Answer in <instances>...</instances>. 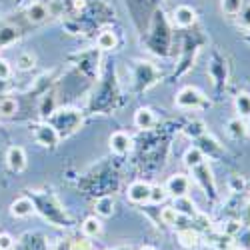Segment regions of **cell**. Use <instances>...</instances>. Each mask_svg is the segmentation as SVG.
<instances>
[{
    "instance_id": "cell-1",
    "label": "cell",
    "mask_w": 250,
    "mask_h": 250,
    "mask_svg": "<svg viewBox=\"0 0 250 250\" xmlns=\"http://www.w3.org/2000/svg\"><path fill=\"white\" fill-rule=\"evenodd\" d=\"M30 198L34 202L36 212L44 220H48L52 226H56V228H70L72 226V218L68 216L64 206L60 204V200L52 192H30Z\"/></svg>"
},
{
    "instance_id": "cell-2",
    "label": "cell",
    "mask_w": 250,
    "mask_h": 250,
    "mask_svg": "<svg viewBox=\"0 0 250 250\" xmlns=\"http://www.w3.org/2000/svg\"><path fill=\"white\" fill-rule=\"evenodd\" d=\"M48 122L56 128L60 138H66L74 134L82 126V112L76 108H56V112L48 118Z\"/></svg>"
},
{
    "instance_id": "cell-3",
    "label": "cell",
    "mask_w": 250,
    "mask_h": 250,
    "mask_svg": "<svg viewBox=\"0 0 250 250\" xmlns=\"http://www.w3.org/2000/svg\"><path fill=\"white\" fill-rule=\"evenodd\" d=\"M174 104L178 108H184V110H196V108H204L208 102H206V96L196 86H184L176 94Z\"/></svg>"
},
{
    "instance_id": "cell-4",
    "label": "cell",
    "mask_w": 250,
    "mask_h": 250,
    "mask_svg": "<svg viewBox=\"0 0 250 250\" xmlns=\"http://www.w3.org/2000/svg\"><path fill=\"white\" fill-rule=\"evenodd\" d=\"M192 176H194V180L198 182L200 188L206 192V196H210V200H216V198H218V192H216V180H214L212 168L208 166L206 160H204L202 164L194 166V168H192Z\"/></svg>"
},
{
    "instance_id": "cell-5",
    "label": "cell",
    "mask_w": 250,
    "mask_h": 250,
    "mask_svg": "<svg viewBox=\"0 0 250 250\" xmlns=\"http://www.w3.org/2000/svg\"><path fill=\"white\" fill-rule=\"evenodd\" d=\"M158 70L150 64V62H136V66H134V88L136 92H142V90H146L150 88L154 82L158 80Z\"/></svg>"
},
{
    "instance_id": "cell-6",
    "label": "cell",
    "mask_w": 250,
    "mask_h": 250,
    "mask_svg": "<svg viewBox=\"0 0 250 250\" xmlns=\"http://www.w3.org/2000/svg\"><path fill=\"white\" fill-rule=\"evenodd\" d=\"M32 134H34V140L40 144V146H46V148H54L58 144V140H60V134L56 132V128L50 122L32 126Z\"/></svg>"
},
{
    "instance_id": "cell-7",
    "label": "cell",
    "mask_w": 250,
    "mask_h": 250,
    "mask_svg": "<svg viewBox=\"0 0 250 250\" xmlns=\"http://www.w3.org/2000/svg\"><path fill=\"white\" fill-rule=\"evenodd\" d=\"M208 74L212 78V84L216 88H222L226 84V78H228V70H226V60L220 54H214L210 64H208Z\"/></svg>"
},
{
    "instance_id": "cell-8",
    "label": "cell",
    "mask_w": 250,
    "mask_h": 250,
    "mask_svg": "<svg viewBox=\"0 0 250 250\" xmlns=\"http://www.w3.org/2000/svg\"><path fill=\"white\" fill-rule=\"evenodd\" d=\"M166 188V194L172 196V198H178V196H186L188 194V188H190V180L186 174H172L164 184Z\"/></svg>"
},
{
    "instance_id": "cell-9",
    "label": "cell",
    "mask_w": 250,
    "mask_h": 250,
    "mask_svg": "<svg viewBox=\"0 0 250 250\" xmlns=\"http://www.w3.org/2000/svg\"><path fill=\"white\" fill-rule=\"evenodd\" d=\"M108 146L114 154L124 156V154H128L132 150V136L128 132H124V130H116L108 138Z\"/></svg>"
},
{
    "instance_id": "cell-10",
    "label": "cell",
    "mask_w": 250,
    "mask_h": 250,
    "mask_svg": "<svg viewBox=\"0 0 250 250\" xmlns=\"http://www.w3.org/2000/svg\"><path fill=\"white\" fill-rule=\"evenodd\" d=\"M194 142H196V146L202 150V154H204V156H208V158L222 156V152H224L222 144H220L212 134H208V132H204L202 136H198Z\"/></svg>"
},
{
    "instance_id": "cell-11",
    "label": "cell",
    "mask_w": 250,
    "mask_h": 250,
    "mask_svg": "<svg viewBox=\"0 0 250 250\" xmlns=\"http://www.w3.org/2000/svg\"><path fill=\"white\" fill-rule=\"evenodd\" d=\"M150 188H152V184L144 182V180H134V182L128 186L126 196H128V200L134 202V204H144V202L150 200Z\"/></svg>"
},
{
    "instance_id": "cell-12",
    "label": "cell",
    "mask_w": 250,
    "mask_h": 250,
    "mask_svg": "<svg viewBox=\"0 0 250 250\" xmlns=\"http://www.w3.org/2000/svg\"><path fill=\"white\" fill-rule=\"evenodd\" d=\"M6 164L12 172H22L26 168V152L22 146H10L6 152Z\"/></svg>"
},
{
    "instance_id": "cell-13",
    "label": "cell",
    "mask_w": 250,
    "mask_h": 250,
    "mask_svg": "<svg viewBox=\"0 0 250 250\" xmlns=\"http://www.w3.org/2000/svg\"><path fill=\"white\" fill-rule=\"evenodd\" d=\"M32 212H36V208L30 196H20L10 204V214L14 218H28Z\"/></svg>"
},
{
    "instance_id": "cell-14",
    "label": "cell",
    "mask_w": 250,
    "mask_h": 250,
    "mask_svg": "<svg viewBox=\"0 0 250 250\" xmlns=\"http://www.w3.org/2000/svg\"><path fill=\"white\" fill-rule=\"evenodd\" d=\"M178 244L184 250H196L200 246V234L194 228H182L178 230Z\"/></svg>"
},
{
    "instance_id": "cell-15",
    "label": "cell",
    "mask_w": 250,
    "mask_h": 250,
    "mask_svg": "<svg viewBox=\"0 0 250 250\" xmlns=\"http://www.w3.org/2000/svg\"><path fill=\"white\" fill-rule=\"evenodd\" d=\"M174 22H176V26H180V28H190L194 22H196V12H194V8H190V6H178L176 10H174Z\"/></svg>"
},
{
    "instance_id": "cell-16",
    "label": "cell",
    "mask_w": 250,
    "mask_h": 250,
    "mask_svg": "<svg viewBox=\"0 0 250 250\" xmlns=\"http://www.w3.org/2000/svg\"><path fill=\"white\" fill-rule=\"evenodd\" d=\"M56 108H58V100H56L54 92H46L38 102V114L42 118H46V120L56 112Z\"/></svg>"
},
{
    "instance_id": "cell-17",
    "label": "cell",
    "mask_w": 250,
    "mask_h": 250,
    "mask_svg": "<svg viewBox=\"0 0 250 250\" xmlns=\"http://www.w3.org/2000/svg\"><path fill=\"white\" fill-rule=\"evenodd\" d=\"M156 124V116L150 108H138L134 112V126L140 130H148Z\"/></svg>"
},
{
    "instance_id": "cell-18",
    "label": "cell",
    "mask_w": 250,
    "mask_h": 250,
    "mask_svg": "<svg viewBox=\"0 0 250 250\" xmlns=\"http://www.w3.org/2000/svg\"><path fill=\"white\" fill-rule=\"evenodd\" d=\"M174 208H176V212L180 214V216H192V218H196L198 216V210H196V204L190 200V196L186 194V196H178V198H174V204H172Z\"/></svg>"
},
{
    "instance_id": "cell-19",
    "label": "cell",
    "mask_w": 250,
    "mask_h": 250,
    "mask_svg": "<svg viewBox=\"0 0 250 250\" xmlns=\"http://www.w3.org/2000/svg\"><path fill=\"white\" fill-rule=\"evenodd\" d=\"M114 206H116L114 198L106 194V196L96 198V202H94V210H96V214H98L100 218H108V216L114 214Z\"/></svg>"
},
{
    "instance_id": "cell-20",
    "label": "cell",
    "mask_w": 250,
    "mask_h": 250,
    "mask_svg": "<svg viewBox=\"0 0 250 250\" xmlns=\"http://www.w3.org/2000/svg\"><path fill=\"white\" fill-rule=\"evenodd\" d=\"M82 234L86 238H98L102 234V222L98 216H88L82 222Z\"/></svg>"
},
{
    "instance_id": "cell-21",
    "label": "cell",
    "mask_w": 250,
    "mask_h": 250,
    "mask_svg": "<svg viewBox=\"0 0 250 250\" xmlns=\"http://www.w3.org/2000/svg\"><path fill=\"white\" fill-rule=\"evenodd\" d=\"M48 14H50V10H48L42 2H34V4L28 6V10H26V18L30 20V22H34V24L44 22V20L48 18Z\"/></svg>"
},
{
    "instance_id": "cell-22",
    "label": "cell",
    "mask_w": 250,
    "mask_h": 250,
    "mask_svg": "<svg viewBox=\"0 0 250 250\" xmlns=\"http://www.w3.org/2000/svg\"><path fill=\"white\" fill-rule=\"evenodd\" d=\"M226 130H228V134H230V138H234V140H240V138H244V136L248 134L246 122H244L242 118H238V116L232 118V120H228Z\"/></svg>"
},
{
    "instance_id": "cell-23",
    "label": "cell",
    "mask_w": 250,
    "mask_h": 250,
    "mask_svg": "<svg viewBox=\"0 0 250 250\" xmlns=\"http://www.w3.org/2000/svg\"><path fill=\"white\" fill-rule=\"evenodd\" d=\"M234 110L238 114V118L246 120L250 118V94L248 92H238L234 98Z\"/></svg>"
},
{
    "instance_id": "cell-24",
    "label": "cell",
    "mask_w": 250,
    "mask_h": 250,
    "mask_svg": "<svg viewBox=\"0 0 250 250\" xmlns=\"http://www.w3.org/2000/svg\"><path fill=\"white\" fill-rule=\"evenodd\" d=\"M96 46L100 50H114L118 46V36L112 30H102L96 38Z\"/></svg>"
},
{
    "instance_id": "cell-25",
    "label": "cell",
    "mask_w": 250,
    "mask_h": 250,
    "mask_svg": "<svg viewBox=\"0 0 250 250\" xmlns=\"http://www.w3.org/2000/svg\"><path fill=\"white\" fill-rule=\"evenodd\" d=\"M182 160H184V164L192 170L194 166H198V164H202V162L206 160V156L202 154V150H200L198 146H190V148H186V152H184Z\"/></svg>"
},
{
    "instance_id": "cell-26",
    "label": "cell",
    "mask_w": 250,
    "mask_h": 250,
    "mask_svg": "<svg viewBox=\"0 0 250 250\" xmlns=\"http://www.w3.org/2000/svg\"><path fill=\"white\" fill-rule=\"evenodd\" d=\"M34 64H36V56H34L32 52H28V50L20 52V54L16 56V68H18V70H22V72L32 70Z\"/></svg>"
},
{
    "instance_id": "cell-27",
    "label": "cell",
    "mask_w": 250,
    "mask_h": 250,
    "mask_svg": "<svg viewBox=\"0 0 250 250\" xmlns=\"http://www.w3.org/2000/svg\"><path fill=\"white\" fill-rule=\"evenodd\" d=\"M206 132V126H204V122H200V120H192V122H188L186 124V128H184V134L186 136H190L192 140H196L198 136H202Z\"/></svg>"
},
{
    "instance_id": "cell-28",
    "label": "cell",
    "mask_w": 250,
    "mask_h": 250,
    "mask_svg": "<svg viewBox=\"0 0 250 250\" xmlns=\"http://www.w3.org/2000/svg\"><path fill=\"white\" fill-rule=\"evenodd\" d=\"M16 110H18V102L14 98L6 96L0 100V116H14Z\"/></svg>"
},
{
    "instance_id": "cell-29",
    "label": "cell",
    "mask_w": 250,
    "mask_h": 250,
    "mask_svg": "<svg viewBox=\"0 0 250 250\" xmlns=\"http://www.w3.org/2000/svg\"><path fill=\"white\" fill-rule=\"evenodd\" d=\"M244 6V0H222V12L226 16H236Z\"/></svg>"
},
{
    "instance_id": "cell-30",
    "label": "cell",
    "mask_w": 250,
    "mask_h": 250,
    "mask_svg": "<svg viewBox=\"0 0 250 250\" xmlns=\"http://www.w3.org/2000/svg\"><path fill=\"white\" fill-rule=\"evenodd\" d=\"M178 218H180V214L176 212V208H174V206H166V208H162V212H160V220H162L164 224L174 226V224L178 222Z\"/></svg>"
},
{
    "instance_id": "cell-31",
    "label": "cell",
    "mask_w": 250,
    "mask_h": 250,
    "mask_svg": "<svg viewBox=\"0 0 250 250\" xmlns=\"http://www.w3.org/2000/svg\"><path fill=\"white\" fill-rule=\"evenodd\" d=\"M240 230H242V222H240V220H234V218L226 220L224 226H222V234L230 236V238H236V234H238Z\"/></svg>"
},
{
    "instance_id": "cell-32",
    "label": "cell",
    "mask_w": 250,
    "mask_h": 250,
    "mask_svg": "<svg viewBox=\"0 0 250 250\" xmlns=\"http://www.w3.org/2000/svg\"><path fill=\"white\" fill-rule=\"evenodd\" d=\"M16 38H18V30L16 28H2L0 30V48L10 46Z\"/></svg>"
},
{
    "instance_id": "cell-33",
    "label": "cell",
    "mask_w": 250,
    "mask_h": 250,
    "mask_svg": "<svg viewBox=\"0 0 250 250\" xmlns=\"http://www.w3.org/2000/svg\"><path fill=\"white\" fill-rule=\"evenodd\" d=\"M166 188L164 186H160V184H156V186H152L150 188V200L148 202H152V204H162L164 200H166Z\"/></svg>"
},
{
    "instance_id": "cell-34",
    "label": "cell",
    "mask_w": 250,
    "mask_h": 250,
    "mask_svg": "<svg viewBox=\"0 0 250 250\" xmlns=\"http://www.w3.org/2000/svg\"><path fill=\"white\" fill-rule=\"evenodd\" d=\"M228 186H230V190L232 192H242L246 188V180L238 174H232L230 178H228Z\"/></svg>"
},
{
    "instance_id": "cell-35",
    "label": "cell",
    "mask_w": 250,
    "mask_h": 250,
    "mask_svg": "<svg viewBox=\"0 0 250 250\" xmlns=\"http://www.w3.org/2000/svg\"><path fill=\"white\" fill-rule=\"evenodd\" d=\"M238 24L244 28V30H250V4L242 6V10L238 12Z\"/></svg>"
},
{
    "instance_id": "cell-36",
    "label": "cell",
    "mask_w": 250,
    "mask_h": 250,
    "mask_svg": "<svg viewBox=\"0 0 250 250\" xmlns=\"http://www.w3.org/2000/svg\"><path fill=\"white\" fill-rule=\"evenodd\" d=\"M236 236L240 238V240H238V246L244 248V250H248V248H250V226H248V228L242 226V230H240Z\"/></svg>"
},
{
    "instance_id": "cell-37",
    "label": "cell",
    "mask_w": 250,
    "mask_h": 250,
    "mask_svg": "<svg viewBox=\"0 0 250 250\" xmlns=\"http://www.w3.org/2000/svg\"><path fill=\"white\" fill-rule=\"evenodd\" d=\"M14 244L16 242L8 232H0V250H12Z\"/></svg>"
},
{
    "instance_id": "cell-38",
    "label": "cell",
    "mask_w": 250,
    "mask_h": 250,
    "mask_svg": "<svg viewBox=\"0 0 250 250\" xmlns=\"http://www.w3.org/2000/svg\"><path fill=\"white\" fill-rule=\"evenodd\" d=\"M10 74H12L10 64H8L6 60L0 58V80H6V78H10Z\"/></svg>"
},
{
    "instance_id": "cell-39",
    "label": "cell",
    "mask_w": 250,
    "mask_h": 250,
    "mask_svg": "<svg viewBox=\"0 0 250 250\" xmlns=\"http://www.w3.org/2000/svg\"><path fill=\"white\" fill-rule=\"evenodd\" d=\"M74 6L80 10V8H84V0H74Z\"/></svg>"
},
{
    "instance_id": "cell-40",
    "label": "cell",
    "mask_w": 250,
    "mask_h": 250,
    "mask_svg": "<svg viewBox=\"0 0 250 250\" xmlns=\"http://www.w3.org/2000/svg\"><path fill=\"white\" fill-rule=\"evenodd\" d=\"M140 250H154V248H152V246H142Z\"/></svg>"
},
{
    "instance_id": "cell-41",
    "label": "cell",
    "mask_w": 250,
    "mask_h": 250,
    "mask_svg": "<svg viewBox=\"0 0 250 250\" xmlns=\"http://www.w3.org/2000/svg\"><path fill=\"white\" fill-rule=\"evenodd\" d=\"M112 250H130V248H126V246H120V248H112Z\"/></svg>"
},
{
    "instance_id": "cell-42",
    "label": "cell",
    "mask_w": 250,
    "mask_h": 250,
    "mask_svg": "<svg viewBox=\"0 0 250 250\" xmlns=\"http://www.w3.org/2000/svg\"><path fill=\"white\" fill-rule=\"evenodd\" d=\"M248 42H250V36H248Z\"/></svg>"
}]
</instances>
